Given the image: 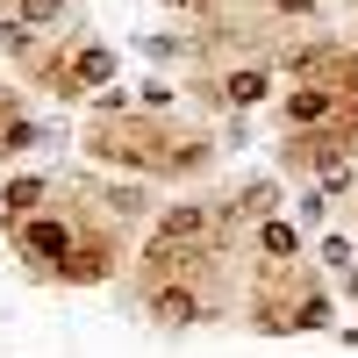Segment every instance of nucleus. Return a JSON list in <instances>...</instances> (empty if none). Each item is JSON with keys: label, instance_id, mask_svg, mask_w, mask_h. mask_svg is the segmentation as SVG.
Here are the masks:
<instances>
[{"label": "nucleus", "instance_id": "f257e3e1", "mask_svg": "<svg viewBox=\"0 0 358 358\" xmlns=\"http://www.w3.org/2000/svg\"><path fill=\"white\" fill-rule=\"evenodd\" d=\"M86 143H94L101 158L136 165V172H187V165H201V158H208V143H201V136L165 129V122H101Z\"/></svg>", "mask_w": 358, "mask_h": 358}, {"label": "nucleus", "instance_id": "f03ea898", "mask_svg": "<svg viewBox=\"0 0 358 358\" xmlns=\"http://www.w3.org/2000/svg\"><path fill=\"white\" fill-rule=\"evenodd\" d=\"M215 208H201V201H187V208H172V215L158 222V236H151V273H165V265H187V258H201L208 251V236H215Z\"/></svg>", "mask_w": 358, "mask_h": 358}, {"label": "nucleus", "instance_id": "7ed1b4c3", "mask_svg": "<svg viewBox=\"0 0 358 358\" xmlns=\"http://www.w3.org/2000/svg\"><path fill=\"white\" fill-rule=\"evenodd\" d=\"M265 94H273L265 65H229V72H222V101H229V108H258Z\"/></svg>", "mask_w": 358, "mask_h": 358}, {"label": "nucleus", "instance_id": "20e7f679", "mask_svg": "<svg viewBox=\"0 0 358 358\" xmlns=\"http://www.w3.org/2000/svg\"><path fill=\"white\" fill-rule=\"evenodd\" d=\"M65 79H57V86H108L115 79V50H101V43H79V57H65Z\"/></svg>", "mask_w": 358, "mask_h": 358}, {"label": "nucleus", "instance_id": "39448f33", "mask_svg": "<svg viewBox=\"0 0 358 358\" xmlns=\"http://www.w3.org/2000/svg\"><path fill=\"white\" fill-rule=\"evenodd\" d=\"M151 315H158V322H194V315H208V308H201V294H194L187 280H172V287H151Z\"/></svg>", "mask_w": 358, "mask_h": 358}, {"label": "nucleus", "instance_id": "423d86ee", "mask_svg": "<svg viewBox=\"0 0 358 358\" xmlns=\"http://www.w3.org/2000/svg\"><path fill=\"white\" fill-rule=\"evenodd\" d=\"M43 201H50V179H8V187H0V208H8L15 222H29V215H43Z\"/></svg>", "mask_w": 358, "mask_h": 358}, {"label": "nucleus", "instance_id": "0eeeda50", "mask_svg": "<svg viewBox=\"0 0 358 358\" xmlns=\"http://www.w3.org/2000/svg\"><path fill=\"white\" fill-rule=\"evenodd\" d=\"M79 8L72 0H15V22L22 29H57V22H72Z\"/></svg>", "mask_w": 358, "mask_h": 358}, {"label": "nucleus", "instance_id": "6e6552de", "mask_svg": "<svg viewBox=\"0 0 358 358\" xmlns=\"http://www.w3.org/2000/svg\"><path fill=\"white\" fill-rule=\"evenodd\" d=\"M258 251L273 258V265H287V258H301V236H294L287 222H265V236H258Z\"/></svg>", "mask_w": 358, "mask_h": 358}, {"label": "nucleus", "instance_id": "1a4fd4ad", "mask_svg": "<svg viewBox=\"0 0 358 358\" xmlns=\"http://www.w3.org/2000/svg\"><path fill=\"white\" fill-rule=\"evenodd\" d=\"M273 15H287V22H301V15H315V0H265Z\"/></svg>", "mask_w": 358, "mask_h": 358}]
</instances>
